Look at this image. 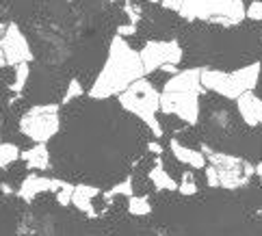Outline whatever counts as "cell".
I'll use <instances>...</instances> for the list:
<instances>
[{"label":"cell","mask_w":262,"mask_h":236,"mask_svg":"<svg viewBox=\"0 0 262 236\" xmlns=\"http://www.w3.org/2000/svg\"><path fill=\"white\" fill-rule=\"evenodd\" d=\"M143 76H145V68H143L141 54L130 48L128 41L121 35H115L108 46L104 68L100 70L98 78L93 80L89 89V98L108 100L113 96H119L135 80Z\"/></svg>","instance_id":"obj_1"},{"label":"cell","mask_w":262,"mask_h":236,"mask_svg":"<svg viewBox=\"0 0 262 236\" xmlns=\"http://www.w3.org/2000/svg\"><path fill=\"white\" fill-rule=\"evenodd\" d=\"M119 104L124 111L137 115L147 128H152L156 139L163 137V126L158 124L156 117L161 113V91L145 76L135 80L124 93H119Z\"/></svg>","instance_id":"obj_2"},{"label":"cell","mask_w":262,"mask_h":236,"mask_svg":"<svg viewBox=\"0 0 262 236\" xmlns=\"http://www.w3.org/2000/svg\"><path fill=\"white\" fill-rule=\"evenodd\" d=\"M260 78V63H249L241 70L221 72V70H202V87L214 91L228 100H238L243 93L254 91Z\"/></svg>","instance_id":"obj_3"},{"label":"cell","mask_w":262,"mask_h":236,"mask_svg":"<svg viewBox=\"0 0 262 236\" xmlns=\"http://www.w3.org/2000/svg\"><path fill=\"white\" fill-rule=\"evenodd\" d=\"M180 13L184 20H208L221 26H236L247 17L243 0H184Z\"/></svg>","instance_id":"obj_4"},{"label":"cell","mask_w":262,"mask_h":236,"mask_svg":"<svg viewBox=\"0 0 262 236\" xmlns=\"http://www.w3.org/2000/svg\"><path fill=\"white\" fill-rule=\"evenodd\" d=\"M59 104H35L20 117V132L35 143H48L61 130Z\"/></svg>","instance_id":"obj_5"},{"label":"cell","mask_w":262,"mask_h":236,"mask_svg":"<svg viewBox=\"0 0 262 236\" xmlns=\"http://www.w3.org/2000/svg\"><path fill=\"white\" fill-rule=\"evenodd\" d=\"M200 96L198 91H163L161 113L176 115L184 124L195 126L200 121Z\"/></svg>","instance_id":"obj_6"},{"label":"cell","mask_w":262,"mask_h":236,"mask_svg":"<svg viewBox=\"0 0 262 236\" xmlns=\"http://www.w3.org/2000/svg\"><path fill=\"white\" fill-rule=\"evenodd\" d=\"M139 54H141L145 74L163 70L165 65H178L182 61V56H184L182 46L178 44L176 39H169V41L152 39V41H147L141 50H139Z\"/></svg>","instance_id":"obj_7"},{"label":"cell","mask_w":262,"mask_h":236,"mask_svg":"<svg viewBox=\"0 0 262 236\" xmlns=\"http://www.w3.org/2000/svg\"><path fill=\"white\" fill-rule=\"evenodd\" d=\"M0 48H3L5 56H7V65H15L20 63H31L33 61V50L29 46V39L22 33V28L17 26L15 22H9L5 28V35L0 39Z\"/></svg>","instance_id":"obj_8"},{"label":"cell","mask_w":262,"mask_h":236,"mask_svg":"<svg viewBox=\"0 0 262 236\" xmlns=\"http://www.w3.org/2000/svg\"><path fill=\"white\" fill-rule=\"evenodd\" d=\"M63 180H57V178H46V176H37V174H31L26 176L20 188H17V197L24 202H33L35 197H39L41 193H57L61 188Z\"/></svg>","instance_id":"obj_9"},{"label":"cell","mask_w":262,"mask_h":236,"mask_svg":"<svg viewBox=\"0 0 262 236\" xmlns=\"http://www.w3.org/2000/svg\"><path fill=\"white\" fill-rule=\"evenodd\" d=\"M163 91H198V93H204L202 70L191 68V70H184V72H176L173 76L165 82Z\"/></svg>","instance_id":"obj_10"},{"label":"cell","mask_w":262,"mask_h":236,"mask_svg":"<svg viewBox=\"0 0 262 236\" xmlns=\"http://www.w3.org/2000/svg\"><path fill=\"white\" fill-rule=\"evenodd\" d=\"M234 102L247 126H262V98H258L254 91H247Z\"/></svg>","instance_id":"obj_11"},{"label":"cell","mask_w":262,"mask_h":236,"mask_svg":"<svg viewBox=\"0 0 262 236\" xmlns=\"http://www.w3.org/2000/svg\"><path fill=\"white\" fill-rule=\"evenodd\" d=\"M169 147H171L173 158L178 160V163L186 165V167H191V169H204L206 165H208V158L204 156L202 149L186 147V145H182L178 139H171V141H169Z\"/></svg>","instance_id":"obj_12"},{"label":"cell","mask_w":262,"mask_h":236,"mask_svg":"<svg viewBox=\"0 0 262 236\" xmlns=\"http://www.w3.org/2000/svg\"><path fill=\"white\" fill-rule=\"evenodd\" d=\"M100 195V188L98 186H91V184H76L74 186V197H72V206L78 208L80 212H85L89 217H96L98 212L93 210V200Z\"/></svg>","instance_id":"obj_13"},{"label":"cell","mask_w":262,"mask_h":236,"mask_svg":"<svg viewBox=\"0 0 262 236\" xmlns=\"http://www.w3.org/2000/svg\"><path fill=\"white\" fill-rule=\"evenodd\" d=\"M22 160L26 163L29 169H35V171H46L50 169V152L46 143H35L31 149L22 152Z\"/></svg>","instance_id":"obj_14"},{"label":"cell","mask_w":262,"mask_h":236,"mask_svg":"<svg viewBox=\"0 0 262 236\" xmlns=\"http://www.w3.org/2000/svg\"><path fill=\"white\" fill-rule=\"evenodd\" d=\"M149 180H152V184H154V188L156 191H178V184L173 178H171V174H167V169L163 167V163H161V158L156 160V165L149 169Z\"/></svg>","instance_id":"obj_15"},{"label":"cell","mask_w":262,"mask_h":236,"mask_svg":"<svg viewBox=\"0 0 262 236\" xmlns=\"http://www.w3.org/2000/svg\"><path fill=\"white\" fill-rule=\"evenodd\" d=\"M31 76V65L29 63H20V65H15V70H13V82H11V89L15 96H20V93L24 91L26 87V80H29Z\"/></svg>","instance_id":"obj_16"},{"label":"cell","mask_w":262,"mask_h":236,"mask_svg":"<svg viewBox=\"0 0 262 236\" xmlns=\"http://www.w3.org/2000/svg\"><path fill=\"white\" fill-rule=\"evenodd\" d=\"M20 158H22V152L15 143H3L0 141V169H7L9 165H13Z\"/></svg>","instance_id":"obj_17"},{"label":"cell","mask_w":262,"mask_h":236,"mask_svg":"<svg viewBox=\"0 0 262 236\" xmlns=\"http://www.w3.org/2000/svg\"><path fill=\"white\" fill-rule=\"evenodd\" d=\"M128 210L135 217H145V214L152 212V204H149L147 197H143V195H130L128 197Z\"/></svg>","instance_id":"obj_18"},{"label":"cell","mask_w":262,"mask_h":236,"mask_svg":"<svg viewBox=\"0 0 262 236\" xmlns=\"http://www.w3.org/2000/svg\"><path fill=\"white\" fill-rule=\"evenodd\" d=\"M113 195H124V197H130V195H135V186H133V178H126L124 182H117L111 191L104 193L106 200H111Z\"/></svg>","instance_id":"obj_19"},{"label":"cell","mask_w":262,"mask_h":236,"mask_svg":"<svg viewBox=\"0 0 262 236\" xmlns=\"http://www.w3.org/2000/svg\"><path fill=\"white\" fill-rule=\"evenodd\" d=\"M82 93H85V89H82V82L78 78H72L70 84H68V89H65V96H63V104H70L72 100H76L80 98Z\"/></svg>","instance_id":"obj_20"},{"label":"cell","mask_w":262,"mask_h":236,"mask_svg":"<svg viewBox=\"0 0 262 236\" xmlns=\"http://www.w3.org/2000/svg\"><path fill=\"white\" fill-rule=\"evenodd\" d=\"M74 186L76 184H72V182H65L63 180V184H61V188L54 195H57V202H59V206H70L72 204V197H74Z\"/></svg>","instance_id":"obj_21"},{"label":"cell","mask_w":262,"mask_h":236,"mask_svg":"<svg viewBox=\"0 0 262 236\" xmlns=\"http://www.w3.org/2000/svg\"><path fill=\"white\" fill-rule=\"evenodd\" d=\"M178 191H180L182 195H195L198 193V184H195V178H193L191 171L182 174V182H180V186H178Z\"/></svg>","instance_id":"obj_22"},{"label":"cell","mask_w":262,"mask_h":236,"mask_svg":"<svg viewBox=\"0 0 262 236\" xmlns=\"http://www.w3.org/2000/svg\"><path fill=\"white\" fill-rule=\"evenodd\" d=\"M124 11H126V15H128V20H130V24H139L141 22V7H139L135 0H126V5H124Z\"/></svg>","instance_id":"obj_23"},{"label":"cell","mask_w":262,"mask_h":236,"mask_svg":"<svg viewBox=\"0 0 262 236\" xmlns=\"http://www.w3.org/2000/svg\"><path fill=\"white\" fill-rule=\"evenodd\" d=\"M247 17L254 22H260L262 20V0H251L247 5Z\"/></svg>","instance_id":"obj_24"},{"label":"cell","mask_w":262,"mask_h":236,"mask_svg":"<svg viewBox=\"0 0 262 236\" xmlns=\"http://www.w3.org/2000/svg\"><path fill=\"white\" fill-rule=\"evenodd\" d=\"M149 3H158V5H163L165 9H171V11H180L182 5H184V0H149Z\"/></svg>","instance_id":"obj_25"},{"label":"cell","mask_w":262,"mask_h":236,"mask_svg":"<svg viewBox=\"0 0 262 236\" xmlns=\"http://www.w3.org/2000/svg\"><path fill=\"white\" fill-rule=\"evenodd\" d=\"M135 33H137V24L117 26V35H121V37H128V35H135Z\"/></svg>","instance_id":"obj_26"},{"label":"cell","mask_w":262,"mask_h":236,"mask_svg":"<svg viewBox=\"0 0 262 236\" xmlns=\"http://www.w3.org/2000/svg\"><path fill=\"white\" fill-rule=\"evenodd\" d=\"M147 152H152V154H163V145L158 143V141H152V143H147Z\"/></svg>","instance_id":"obj_27"},{"label":"cell","mask_w":262,"mask_h":236,"mask_svg":"<svg viewBox=\"0 0 262 236\" xmlns=\"http://www.w3.org/2000/svg\"><path fill=\"white\" fill-rule=\"evenodd\" d=\"M5 65H7V56H5L3 48H0V68H5Z\"/></svg>","instance_id":"obj_28"},{"label":"cell","mask_w":262,"mask_h":236,"mask_svg":"<svg viewBox=\"0 0 262 236\" xmlns=\"http://www.w3.org/2000/svg\"><path fill=\"white\" fill-rule=\"evenodd\" d=\"M256 176L260 178V182H262V163H258V165H256Z\"/></svg>","instance_id":"obj_29"},{"label":"cell","mask_w":262,"mask_h":236,"mask_svg":"<svg viewBox=\"0 0 262 236\" xmlns=\"http://www.w3.org/2000/svg\"><path fill=\"white\" fill-rule=\"evenodd\" d=\"M0 188H3V191H5V193H13V191H11V186H9V184H5V182H3V184H0Z\"/></svg>","instance_id":"obj_30"},{"label":"cell","mask_w":262,"mask_h":236,"mask_svg":"<svg viewBox=\"0 0 262 236\" xmlns=\"http://www.w3.org/2000/svg\"><path fill=\"white\" fill-rule=\"evenodd\" d=\"M0 126H3V119H0Z\"/></svg>","instance_id":"obj_31"},{"label":"cell","mask_w":262,"mask_h":236,"mask_svg":"<svg viewBox=\"0 0 262 236\" xmlns=\"http://www.w3.org/2000/svg\"><path fill=\"white\" fill-rule=\"evenodd\" d=\"M111 3H115V0H111Z\"/></svg>","instance_id":"obj_32"}]
</instances>
